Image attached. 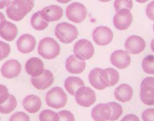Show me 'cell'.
I'll return each instance as SVG.
<instances>
[{
  "mask_svg": "<svg viewBox=\"0 0 154 121\" xmlns=\"http://www.w3.org/2000/svg\"><path fill=\"white\" fill-rule=\"evenodd\" d=\"M125 48L129 54H137L142 52L146 48L144 39L139 36L133 35L125 40Z\"/></svg>",
  "mask_w": 154,
  "mask_h": 121,
  "instance_id": "obj_11",
  "label": "cell"
},
{
  "mask_svg": "<svg viewBox=\"0 0 154 121\" xmlns=\"http://www.w3.org/2000/svg\"><path fill=\"white\" fill-rule=\"evenodd\" d=\"M23 1L26 4L28 12H30L34 7V0H23Z\"/></svg>",
  "mask_w": 154,
  "mask_h": 121,
  "instance_id": "obj_40",
  "label": "cell"
},
{
  "mask_svg": "<svg viewBox=\"0 0 154 121\" xmlns=\"http://www.w3.org/2000/svg\"><path fill=\"white\" fill-rule=\"evenodd\" d=\"M18 29L17 26L13 23L7 21L6 24L5 25L2 29H0V36L6 41H13L17 36Z\"/></svg>",
  "mask_w": 154,
  "mask_h": 121,
  "instance_id": "obj_23",
  "label": "cell"
},
{
  "mask_svg": "<svg viewBox=\"0 0 154 121\" xmlns=\"http://www.w3.org/2000/svg\"><path fill=\"white\" fill-rule=\"evenodd\" d=\"M9 95L8 88L5 85L0 84V104L5 103L8 100Z\"/></svg>",
  "mask_w": 154,
  "mask_h": 121,
  "instance_id": "obj_34",
  "label": "cell"
},
{
  "mask_svg": "<svg viewBox=\"0 0 154 121\" xmlns=\"http://www.w3.org/2000/svg\"><path fill=\"white\" fill-rule=\"evenodd\" d=\"M17 50L23 54H28L35 49L36 41L35 37L30 34H23L17 41Z\"/></svg>",
  "mask_w": 154,
  "mask_h": 121,
  "instance_id": "obj_16",
  "label": "cell"
},
{
  "mask_svg": "<svg viewBox=\"0 0 154 121\" xmlns=\"http://www.w3.org/2000/svg\"><path fill=\"white\" fill-rule=\"evenodd\" d=\"M105 70L107 72L108 76H109V86H113V85H115L119 80L120 76H119V72L116 70V69L111 68V67L106 68L105 69Z\"/></svg>",
  "mask_w": 154,
  "mask_h": 121,
  "instance_id": "obj_31",
  "label": "cell"
},
{
  "mask_svg": "<svg viewBox=\"0 0 154 121\" xmlns=\"http://www.w3.org/2000/svg\"><path fill=\"white\" fill-rule=\"evenodd\" d=\"M140 85H151V86H154V77H146L142 80Z\"/></svg>",
  "mask_w": 154,
  "mask_h": 121,
  "instance_id": "obj_39",
  "label": "cell"
},
{
  "mask_svg": "<svg viewBox=\"0 0 154 121\" xmlns=\"http://www.w3.org/2000/svg\"><path fill=\"white\" fill-rule=\"evenodd\" d=\"M111 64L119 69H125L131 64V57L128 51L116 50L110 55Z\"/></svg>",
  "mask_w": 154,
  "mask_h": 121,
  "instance_id": "obj_12",
  "label": "cell"
},
{
  "mask_svg": "<svg viewBox=\"0 0 154 121\" xmlns=\"http://www.w3.org/2000/svg\"><path fill=\"white\" fill-rule=\"evenodd\" d=\"M143 121H154V108H149L142 113Z\"/></svg>",
  "mask_w": 154,
  "mask_h": 121,
  "instance_id": "obj_35",
  "label": "cell"
},
{
  "mask_svg": "<svg viewBox=\"0 0 154 121\" xmlns=\"http://www.w3.org/2000/svg\"><path fill=\"white\" fill-rule=\"evenodd\" d=\"M146 14L148 18L154 21V0L148 4L146 8Z\"/></svg>",
  "mask_w": 154,
  "mask_h": 121,
  "instance_id": "obj_37",
  "label": "cell"
},
{
  "mask_svg": "<svg viewBox=\"0 0 154 121\" xmlns=\"http://www.w3.org/2000/svg\"><path fill=\"white\" fill-rule=\"evenodd\" d=\"M112 110L108 104H98L91 110V117L94 121H107L110 119Z\"/></svg>",
  "mask_w": 154,
  "mask_h": 121,
  "instance_id": "obj_18",
  "label": "cell"
},
{
  "mask_svg": "<svg viewBox=\"0 0 154 121\" xmlns=\"http://www.w3.org/2000/svg\"><path fill=\"white\" fill-rule=\"evenodd\" d=\"M150 48H151V49H152V51L154 52V39H152V42H151V43H150Z\"/></svg>",
  "mask_w": 154,
  "mask_h": 121,
  "instance_id": "obj_44",
  "label": "cell"
},
{
  "mask_svg": "<svg viewBox=\"0 0 154 121\" xmlns=\"http://www.w3.org/2000/svg\"><path fill=\"white\" fill-rule=\"evenodd\" d=\"M140 98L146 105H154V86L140 85Z\"/></svg>",
  "mask_w": 154,
  "mask_h": 121,
  "instance_id": "obj_24",
  "label": "cell"
},
{
  "mask_svg": "<svg viewBox=\"0 0 154 121\" xmlns=\"http://www.w3.org/2000/svg\"><path fill=\"white\" fill-rule=\"evenodd\" d=\"M75 101L84 107H88L96 101V94L93 89L88 86H82L75 94Z\"/></svg>",
  "mask_w": 154,
  "mask_h": 121,
  "instance_id": "obj_8",
  "label": "cell"
},
{
  "mask_svg": "<svg viewBox=\"0 0 154 121\" xmlns=\"http://www.w3.org/2000/svg\"><path fill=\"white\" fill-rule=\"evenodd\" d=\"M9 121H30L29 116L24 112H16L11 115Z\"/></svg>",
  "mask_w": 154,
  "mask_h": 121,
  "instance_id": "obj_32",
  "label": "cell"
},
{
  "mask_svg": "<svg viewBox=\"0 0 154 121\" xmlns=\"http://www.w3.org/2000/svg\"><path fill=\"white\" fill-rule=\"evenodd\" d=\"M120 121H140L138 116H136L135 114H132V113H130V114L125 115Z\"/></svg>",
  "mask_w": 154,
  "mask_h": 121,
  "instance_id": "obj_38",
  "label": "cell"
},
{
  "mask_svg": "<svg viewBox=\"0 0 154 121\" xmlns=\"http://www.w3.org/2000/svg\"><path fill=\"white\" fill-rule=\"evenodd\" d=\"M85 82L81 78L77 76H69L64 82V87L68 93L75 96V92L80 87L84 86Z\"/></svg>",
  "mask_w": 154,
  "mask_h": 121,
  "instance_id": "obj_22",
  "label": "cell"
},
{
  "mask_svg": "<svg viewBox=\"0 0 154 121\" xmlns=\"http://www.w3.org/2000/svg\"><path fill=\"white\" fill-rule=\"evenodd\" d=\"M10 2V0H0V9H3L4 8L8 6Z\"/></svg>",
  "mask_w": 154,
  "mask_h": 121,
  "instance_id": "obj_42",
  "label": "cell"
},
{
  "mask_svg": "<svg viewBox=\"0 0 154 121\" xmlns=\"http://www.w3.org/2000/svg\"><path fill=\"white\" fill-rule=\"evenodd\" d=\"M25 70L32 77H38L45 70L44 64L40 58L36 57H30L25 64Z\"/></svg>",
  "mask_w": 154,
  "mask_h": 121,
  "instance_id": "obj_15",
  "label": "cell"
},
{
  "mask_svg": "<svg viewBox=\"0 0 154 121\" xmlns=\"http://www.w3.org/2000/svg\"><path fill=\"white\" fill-rule=\"evenodd\" d=\"M109 106L111 107V110H112V114H111V117L109 120L110 121H116L119 118V116H121V115L122 114V107L119 103L114 102V101H111V102L108 103Z\"/></svg>",
  "mask_w": 154,
  "mask_h": 121,
  "instance_id": "obj_29",
  "label": "cell"
},
{
  "mask_svg": "<svg viewBox=\"0 0 154 121\" xmlns=\"http://www.w3.org/2000/svg\"><path fill=\"white\" fill-rule=\"evenodd\" d=\"M54 34L60 42L69 44L76 39L79 35V32L74 25L66 22H63L56 26Z\"/></svg>",
  "mask_w": 154,
  "mask_h": 121,
  "instance_id": "obj_2",
  "label": "cell"
},
{
  "mask_svg": "<svg viewBox=\"0 0 154 121\" xmlns=\"http://www.w3.org/2000/svg\"><path fill=\"white\" fill-rule=\"evenodd\" d=\"M66 15L73 23H80L86 18L87 9L83 4L73 2L66 8Z\"/></svg>",
  "mask_w": 154,
  "mask_h": 121,
  "instance_id": "obj_6",
  "label": "cell"
},
{
  "mask_svg": "<svg viewBox=\"0 0 154 121\" xmlns=\"http://www.w3.org/2000/svg\"><path fill=\"white\" fill-rule=\"evenodd\" d=\"M99 1H100V2H109L110 0H99Z\"/></svg>",
  "mask_w": 154,
  "mask_h": 121,
  "instance_id": "obj_47",
  "label": "cell"
},
{
  "mask_svg": "<svg viewBox=\"0 0 154 121\" xmlns=\"http://www.w3.org/2000/svg\"><path fill=\"white\" fill-rule=\"evenodd\" d=\"M54 79V75L51 71L45 69L39 76L31 78V83L37 89L45 90L52 85Z\"/></svg>",
  "mask_w": 154,
  "mask_h": 121,
  "instance_id": "obj_14",
  "label": "cell"
},
{
  "mask_svg": "<svg viewBox=\"0 0 154 121\" xmlns=\"http://www.w3.org/2000/svg\"><path fill=\"white\" fill-rule=\"evenodd\" d=\"M7 20L6 19H5V15H4L2 12H0V29H2V28L5 26Z\"/></svg>",
  "mask_w": 154,
  "mask_h": 121,
  "instance_id": "obj_41",
  "label": "cell"
},
{
  "mask_svg": "<svg viewBox=\"0 0 154 121\" xmlns=\"http://www.w3.org/2000/svg\"><path fill=\"white\" fill-rule=\"evenodd\" d=\"M23 108L29 113H35L40 110L42 101L40 98L35 95H29L24 98L22 102Z\"/></svg>",
  "mask_w": 154,
  "mask_h": 121,
  "instance_id": "obj_21",
  "label": "cell"
},
{
  "mask_svg": "<svg viewBox=\"0 0 154 121\" xmlns=\"http://www.w3.org/2000/svg\"><path fill=\"white\" fill-rule=\"evenodd\" d=\"M42 17L47 22H54L59 20L63 14V8L56 5H48L39 11Z\"/></svg>",
  "mask_w": 154,
  "mask_h": 121,
  "instance_id": "obj_17",
  "label": "cell"
},
{
  "mask_svg": "<svg viewBox=\"0 0 154 121\" xmlns=\"http://www.w3.org/2000/svg\"><path fill=\"white\" fill-rule=\"evenodd\" d=\"M142 68L145 73L154 75V55L146 56L142 61Z\"/></svg>",
  "mask_w": 154,
  "mask_h": 121,
  "instance_id": "obj_27",
  "label": "cell"
},
{
  "mask_svg": "<svg viewBox=\"0 0 154 121\" xmlns=\"http://www.w3.org/2000/svg\"><path fill=\"white\" fill-rule=\"evenodd\" d=\"M60 119L59 121H75V117L72 113L69 110H61L58 113Z\"/></svg>",
  "mask_w": 154,
  "mask_h": 121,
  "instance_id": "obj_33",
  "label": "cell"
},
{
  "mask_svg": "<svg viewBox=\"0 0 154 121\" xmlns=\"http://www.w3.org/2000/svg\"><path fill=\"white\" fill-rule=\"evenodd\" d=\"M92 38L97 45L104 46L112 42L113 39V33L107 26H100L93 30Z\"/></svg>",
  "mask_w": 154,
  "mask_h": 121,
  "instance_id": "obj_9",
  "label": "cell"
},
{
  "mask_svg": "<svg viewBox=\"0 0 154 121\" xmlns=\"http://www.w3.org/2000/svg\"><path fill=\"white\" fill-rule=\"evenodd\" d=\"M28 10L23 0H13L6 7V14L11 20L20 21L26 14Z\"/></svg>",
  "mask_w": 154,
  "mask_h": 121,
  "instance_id": "obj_5",
  "label": "cell"
},
{
  "mask_svg": "<svg viewBox=\"0 0 154 121\" xmlns=\"http://www.w3.org/2000/svg\"><path fill=\"white\" fill-rule=\"evenodd\" d=\"M2 60V51L1 48H0V60Z\"/></svg>",
  "mask_w": 154,
  "mask_h": 121,
  "instance_id": "obj_46",
  "label": "cell"
},
{
  "mask_svg": "<svg viewBox=\"0 0 154 121\" xmlns=\"http://www.w3.org/2000/svg\"><path fill=\"white\" fill-rule=\"evenodd\" d=\"M39 121H59L58 113L51 110H44L39 114Z\"/></svg>",
  "mask_w": 154,
  "mask_h": 121,
  "instance_id": "obj_28",
  "label": "cell"
},
{
  "mask_svg": "<svg viewBox=\"0 0 154 121\" xmlns=\"http://www.w3.org/2000/svg\"><path fill=\"white\" fill-rule=\"evenodd\" d=\"M21 64L18 60L15 59H11L7 60L6 62L1 67V73L4 77L7 79H12L17 77L21 72Z\"/></svg>",
  "mask_w": 154,
  "mask_h": 121,
  "instance_id": "obj_13",
  "label": "cell"
},
{
  "mask_svg": "<svg viewBox=\"0 0 154 121\" xmlns=\"http://www.w3.org/2000/svg\"><path fill=\"white\" fill-rule=\"evenodd\" d=\"M60 46L57 41L51 37H45L41 39L38 45V52L43 58L51 60L59 55Z\"/></svg>",
  "mask_w": 154,
  "mask_h": 121,
  "instance_id": "obj_1",
  "label": "cell"
},
{
  "mask_svg": "<svg viewBox=\"0 0 154 121\" xmlns=\"http://www.w3.org/2000/svg\"><path fill=\"white\" fill-rule=\"evenodd\" d=\"M132 7V0H115L114 2V8L116 12L121 9L131 10Z\"/></svg>",
  "mask_w": 154,
  "mask_h": 121,
  "instance_id": "obj_30",
  "label": "cell"
},
{
  "mask_svg": "<svg viewBox=\"0 0 154 121\" xmlns=\"http://www.w3.org/2000/svg\"><path fill=\"white\" fill-rule=\"evenodd\" d=\"M86 63L85 60H80L74 54L69 56L66 60V69L72 74H79L85 70Z\"/></svg>",
  "mask_w": 154,
  "mask_h": 121,
  "instance_id": "obj_19",
  "label": "cell"
},
{
  "mask_svg": "<svg viewBox=\"0 0 154 121\" xmlns=\"http://www.w3.org/2000/svg\"><path fill=\"white\" fill-rule=\"evenodd\" d=\"M136 1L137 2H139V3H145V2H146L149 0H136Z\"/></svg>",
  "mask_w": 154,
  "mask_h": 121,
  "instance_id": "obj_45",
  "label": "cell"
},
{
  "mask_svg": "<svg viewBox=\"0 0 154 121\" xmlns=\"http://www.w3.org/2000/svg\"><path fill=\"white\" fill-rule=\"evenodd\" d=\"M153 31H154V24H153Z\"/></svg>",
  "mask_w": 154,
  "mask_h": 121,
  "instance_id": "obj_48",
  "label": "cell"
},
{
  "mask_svg": "<svg viewBox=\"0 0 154 121\" xmlns=\"http://www.w3.org/2000/svg\"><path fill=\"white\" fill-rule=\"evenodd\" d=\"M133 16L130 10H119L113 17V25L119 30H125L131 26Z\"/></svg>",
  "mask_w": 154,
  "mask_h": 121,
  "instance_id": "obj_10",
  "label": "cell"
},
{
  "mask_svg": "<svg viewBox=\"0 0 154 121\" xmlns=\"http://www.w3.org/2000/svg\"><path fill=\"white\" fill-rule=\"evenodd\" d=\"M0 48L2 51V59H5V57L9 55L10 52H11V47L8 43L0 41Z\"/></svg>",
  "mask_w": 154,
  "mask_h": 121,
  "instance_id": "obj_36",
  "label": "cell"
},
{
  "mask_svg": "<svg viewBox=\"0 0 154 121\" xmlns=\"http://www.w3.org/2000/svg\"><path fill=\"white\" fill-rule=\"evenodd\" d=\"M57 1L58 2H60V3L66 4V3H68V2H69L70 1H72V0H57Z\"/></svg>",
  "mask_w": 154,
  "mask_h": 121,
  "instance_id": "obj_43",
  "label": "cell"
},
{
  "mask_svg": "<svg viewBox=\"0 0 154 121\" xmlns=\"http://www.w3.org/2000/svg\"><path fill=\"white\" fill-rule=\"evenodd\" d=\"M17 101L16 98L13 95H10L5 103L0 104V113L3 114L10 113L17 107Z\"/></svg>",
  "mask_w": 154,
  "mask_h": 121,
  "instance_id": "obj_26",
  "label": "cell"
},
{
  "mask_svg": "<svg viewBox=\"0 0 154 121\" xmlns=\"http://www.w3.org/2000/svg\"><path fill=\"white\" fill-rule=\"evenodd\" d=\"M88 80L91 85L97 90H103L109 87V76L105 69L94 68L88 74Z\"/></svg>",
  "mask_w": 154,
  "mask_h": 121,
  "instance_id": "obj_4",
  "label": "cell"
},
{
  "mask_svg": "<svg viewBox=\"0 0 154 121\" xmlns=\"http://www.w3.org/2000/svg\"><path fill=\"white\" fill-rule=\"evenodd\" d=\"M45 102L47 105L54 109L63 107L67 102V95L63 88L55 86L50 89L45 95Z\"/></svg>",
  "mask_w": 154,
  "mask_h": 121,
  "instance_id": "obj_3",
  "label": "cell"
},
{
  "mask_svg": "<svg viewBox=\"0 0 154 121\" xmlns=\"http://www.w3.org/2000/svg\"><path fill=\"white\" fill-rule=\"evenodd\" d=\"M74 55L80 60H88L94 55V48L92 43L88 39H82L74 45Z\"/></svg>",
  "mask_w": 154,
  "mask_h": 121,
  "instance_id": "obj_7",
  "label": "cell"
},
{
  "mask_svg": "<svg viewBox=\"0 0 154 121\" xmlns=\"http://www.w3.org/2000/svg\"><path fill=\"white\" fill-rule=\"evenodd\" d=\"M116 99L121 102H128L131 101L133 96V88L128 84L122 83L119 85L114 91Z\"/></svg>",
  "mask_w": 154,
  "mask_h": 121,
  "instance_id": "obj_20",
  "label": "cell"
},
{
  "mask_svg": "<svg viewBox=\"0 0 154 121\" xmlns=\"http://www.w3.org/2000/svg\"><path fill=\"white\" fill-rule=\"evenodd\" d=\"M30 23L31 26L35 30H43V29H46L48 26V22H47L45 20V18L40 14L39 11L32 14Z\"/></svg>",
  "mask_w": 154,
  "mask_h": 121,
  "instance_id": "obj_25",
  "label": "cell"
}]
</instances>
